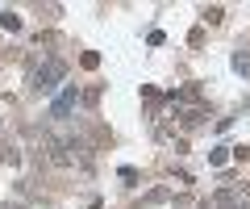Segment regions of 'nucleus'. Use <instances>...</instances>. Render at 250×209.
Returning <instances> with one entry per match:
<instances>
[{
	"label": "nucleus",
	"instance_id": "f257e3e1",
	"mask_svg": "<svg viewBox=\"0 0 250 209\" xmlns=\"http://www.w3.org/2000/svg\"><path fill=\"white\" fill-rule=\"evenodd\" d=\"M62 71H67V67H62L59 59H50L46 67H38V71H34V88H38V92H50L54 84L62 80Z\"/></svg>",
	"mask_w": 250,
	"mask_h": 209
},
{
	"label": "nucleus",
	"instance_id": "f03ea898",
	"mask_svg": "<svg viewBox=\"0 0 250 209\" xmlns=\"http://www.w3.org/2000/svg\"><path fill=\"white\" fill-rule=\"evenodd\" d=\"M213 201H217L221 209H246V205H250V201H246V192H238V188H221Z\"/></svg>",
	"mask_w": 250,
	"mask_h": 209
},
{
	"label": "nucleus",
	"instance_id": "7ed1b4c3",
	"mask_svg": "<svg viewBox=\"0 0 250 209\" xmlns=\"http://www.w3.org/2000/svg\"><path fill=\"white\" fill-rule=\"evenodd\" d=\"M71 105H75V84H71L67 92H62V96L54 100V105H50V117H67V113H71Z\"/></svg>",
	"mask_w": 250,
	"mask_h": 209
},
{
	"label": "nucleus",
	"instance_id": "20e7f679",
	"mask_svg": "<svg viewBox=\"0 0 250 209\" xmlns=\"http://www.w3.org/2000/svg\"><path fill=\"white\" fill-rule=\"evenodd\" d=\"M0 25L4 29H21V21H17V13H0Z\"/></svg>",
	"mask_w": 250,
	"mask_h": 209
}]
</instances>
